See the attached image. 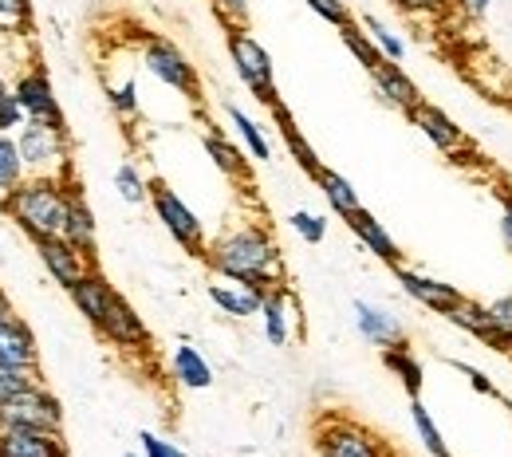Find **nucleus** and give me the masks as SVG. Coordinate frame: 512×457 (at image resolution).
I'll return each instance as SVG.
<instances>
[{
  "label": "nucleus",
  "mask_w": 512,
  "mask_h": 457,
  "mask_svg": "<svg viewBox=\"0 0 512 457\" xmlns=\"http://www.w3.org/2000/svg\"><path fill=\"white\" fill-rule=\"evenodd\" d=\"M205 264H209L221 280L253 284L260 292L284 284L280 249H276V241H272V233H268L264 225H237V229H225L217 241H209Z\"/></svg>",
  "instance_id": "f257e3e1"
},
{
  "label": "nucleus",
  "mask_w": 512,
  "mask_h": 457,
  "mask_svg": "<svg viewBox=\"0 0 512 457\" xmlns=\"http://www.w3.org/2000/svg\"><path fill=\"white\" fill-rule=\"evenodd\" d=\"M71 186L67 178H24L12 194L0 197V209L32 237H60L67 221V205H71Z\"/></svg>",
  "instance_id": "f03ea898"
},
{
  "label": "nucleus",
  "mask_w": 512,
  "mask_h": 457,
  "mask_svg": "<svg viewBox=\"0 0 512 457\" xmlns=\"http://www.w3.org/2000/svg\"><path fill=\"white\" fill-rule=\"evenodd\" d=\"M312 438H316L320 457H394V450L371 426H363L347 414H323Z\"/></svg>",
  "instance_id": "7ed1b4c3"
},
{
  "label": "nucleus",
  "mask_w": 512,
  "mask_h": 457,
  "mask_svg": "<svg viewBox=\"0 0 512 457\" xmlns=\"http://www.w3.org/2000/svg\"><path fill=\"white\" fill-rule=\"evenodd\" d=\"M16 146L32 178H67V127L28 119L16 134Z\"/></svg>",
  "instance_id": "20e7f679"
},
{
  "label": "nucleus",
  "mask_w": 512,
  "mask_h": 457,
  "mask_svg": "<svg viewBox=\"0 0 512 457\" xmlns=\"http://www.w3.org/2000/svg\"><path fill=\"white\" fill-rule=\"evenodd\" d=\"M225 44H229V60H233V71L241 75V83L253 91L264 107H276L280 95H276V75H272L268 48L256 36H249L245 28H225Z\"/></svg>",
  "instance_id": "39448f33"
},
{
  "label": "nucleus",
  "mask_w": 512,
  "mask_h": 457,
  "mask_svg": "<svg viewBox=\"0 0 512 457\" xmlns=\"http://www.w3.org/2000/svg\"><path fill=\"white\" fill-rule=\"evenodd\" d=\"M142 64H146V71H150L158 83H166L170 91H178V95H186V99H201V75H197V67L190 64V56H186L174 40H166V36H146V40H142Z\"/></svg>",
  "instance_id": "423d86ee"
},
{
  "label": "nucleus",
  "mask_w": 512,
  "mask_h": 457,
  "mask_svg": "<svg viewBox=\"0 0 512 457\" xmlns=\"http://www.w3.org/2000/svg\"><path fill=\"white\" fill-rule=\"evenodd\" d=\"M150 205H154L162 229H166L190 257H201V261H205V249H209V241H205V225H201V217L193 213L190 205L174 194L166 182H150Z\"/></svg>",
  "instance_id": "0eeeda50"
},
{
  "label": "nucleus",
  "mask_w": 512,
  "mask_h": 457,
  "mask_svg": "<svg viewBox=\"0 0 512 457\" xmlns=\"http://www.w3.org/2000/svg\"><path fill=\"white\" fill-rule=\"evenodd\" d=\"M0 430H64V406L40 383L0 402Z\"/></svg>",
  "instance_id": "6e6552de"
},
{
  "label": "nucleus",
  "mask_w": 512,
  "mask_h": 457,
  "mask_svg": "<svg viewBox=\"0 0 512 457\" xmlns=\"http://www.w3.org/2000/svg\"><path fill=\"white\" fill-rule=\"evenodd\" d=\"M390 272H394L398 288H402L414 304H422L426 312H434V316H449V312L465 300V292H461L457 284H446V280L426 276V272H414V268H406V264H394Z\"/></svg>",
  "instance_id": "1a4fd4ad"
},
{
  "label": "nucleus",
  "mask_w": 512,
  "mask_h": 457,
  "mask_svg": "<svg viewBox=\"0 0 512 457\" xmlns=\"http://www.w3.org/2000/svg\"><path fill=\"white\" fill-rule=\"evenodd\" d=\"M12 95L20 99V107L28 111V119H40V123H56V127H67L64 107H60V99H56V87H52V79H48V71H44V67H32V71H24V75L12 83Z\"/></svg>",
  "instance_id": "9d476101"
},
{
  "label": "nucleus",
  "mask_w": 512,
  "mask_h": 457,
  "mask_svg": "<svg viewBox=\"0 0 512 457\" xmlns=\"http://www.w3.org/2000/svg\"><path fill=\"white\" fill-rule=\"evenodd\" d=\"M36 253H40V261H44V268H48V276H52L60 288L79 284V280L95 268V261H91L87 253H79L64 233H60V237H40V241H36Z\"/></svg>",
  "instance_id": "9b49d317"
},
{
  "label": "nucleus",
  "mask_w": 512,
  "mask_h": 457,
  "mask_svg": "<svg viewBox=\"0 0 512 457\" xmlns=\"http://www.w3.org/2000/svg\"><path fill=\"white\" fill-rule=\"evenodd\" d=\"M99 335H103L111 347H119V351H150V343H154V335H150L146 320L130 308L123 296H115L107 320L99 324Z\"/></svg>",
  "instance_id": "f8f14e48"
},
{
  "label": "nucleus",
  "mask_w": 512,
  "mask_h": 457,
  "mask_svg": "<svg viewBox=\"0 0 512 457\" xmlns=\"http://www.w3.org/2000/svg\"><path fill=\"white\" fill-rule=\"evenodd\" d=\"M67 296H71L75 312L99 331V324L107 320V312H111V304H115V296H119V292H115V284H111L99 268H91L79 284H71V288H67Z\"/></svg>",
  "instance_id": "ddd939ff"
},
{
  "label": "nucleus",
  "mask_w": 512,
  "mask_h": 457,
  "mask_svg": "<svg viewBox=\"0 0 512 457\" xmlns=\"http://www.w3.org/2000/svg\"><path fill=\"white\" fill-rule=\"evenodd\" d=\"M371 79H375V91L383 95V103H390L394 111H402V115H414L426 99H422V91H418V83L402 71V64H394V60H383V64L375 67V71H367Z\"/></svg>",
  "instance_id": "4468645a"
},
{
  "label": "nucleus",
  "mask_w": 512,
  "mask_h": 457,
  "mask_svg": "<svg viewBox=\"0 0 512 457\" xmlns=\"http://www.w3.org/2000/svg\"><path fill=\"white\" fill-rule=\"evenodd\" d=\"M0 457H71L64 430H0Z\"/></svg>",
  "instance_id": "2eb2a0df"
},
{
  "label": "nucleus",
  "mask_w": 512,
  "mask_h": 457,
  "mask_svg": "<svg viewBox=\"0 0 512 457\" xmlns=\"http://www.w3.org/2000/svg\"><path fill=\"white\" fill-rule=\"evenodd\" d=\"M414 127L430 138V146H438L442 154H453V158H461V150H469V134L461 131L453 119H449L442 107H434V103H422L414 115Z\"/></svg>",
  "instance_id": "dca6fc26"
},
{
  "label": "nucleus",
  "mask_w": 512,
  "mask_h": 457,
  "mask_svg": "<svg viewBox=\"0 0 512 457\" xmlns=\"http://www.w3.org/2000/svg\"><path fill=\"white\" fill-rule=\"evenodd\" d=\"M355 327H359V335H363L371 347H379V351L406 343L402 320H398L394 312L379 308V304H367V300H355Z\"/></svg>",
  "instance_id": "f3484780"
},
{
  "label": "nucleus",
  "mask_w": 512,
  "mask_h": 457,
  "mask_svg": "<svg viewBox=\"0 0 512 457\" xmlns=\"http://www.w3.org/2000/svg\"><path fill=\"white\" fill-rule=\"evenodd\" d=\"M347 225H351V233L359 237V245L371 253V257H379L383 264H402V249H398V241L390 237V229H386L383 221L371 213V209H355L351 217H347Z\"/></svg>",
  "instance_id": "a211bd4d"
},
{
  "label": "nucleus",
  "mask_w": 512,
  "mask_h": 457,
  "mask_svg": "<svg viewBox=\"0 0 512 457\" xmlns=\"http://www.w3.org/2000/svg\"><path fill=\"white\" fill-rule=\"evenodd\" d=\"M64 237L79 249V253H87L91 261L99 257V225H95V213H91V205H87V197H83L79 186H71V205H67Z\"/></svg>",
  "instance_id": "6ab92c4d"
},
{
  "label": "nucleus",
  "mask_w": 512,
  "mask_h": 457,
  "mask_svg": "<svg viewBox=\"0 0 512 457\" xmlns=\"http://www.w3.org/2000/svg\"><path fill=\"white\" fill-rule=\"evenodd\" d=\"M0 363H8V367H40L36 335L20 316L0 320Z\"/></svg>",
  "instance_id": "aec40b11"
},
{
  "label": "nucleus",
  "mask_w": 512,
  "mask_h": 457,
  "mask_svg": "<svg viewBox=\"0 0 512 457\" xmlns=\"http://www.w3.org/2000/svg\"><path fill=\"white\" fill-rule=\"evenodd\" d=\"M209 300L233 316V320H249V316H260L264 308V292L253 288V284H237V280H225V284H209Z\"/></svg>",
  "instance_id": "412c9836"
},
{
  "label": "nucleus",
  "mask_w": 512,
  "mask_h": 457,
  "mask_svg": "<svg viewBox=\"0 0 512 457\" xmlns=\"http://www.w3.org/2000/svg\"><path fill=\"white\" fill-rule=\"evenodd\" d=\"M170 375H174V383L178 387H186V391H209L213 387V367H209V359L190 347V343H178L174 351H170Z\"/></svg>",
  "instance_id": "4be33fe9"
},
{
  "label": "nucleus",
  "mask_w": 512,
  "mask_h": 457,
  "mask_svg": "<svg viewBox=\"0 0 512 457\" xmlns=\"http://www.w3.org/2000/svg\"><path fill=\"white\" fill-rule=\"evenodd\" d=\"M383 367L402 383V391L410 398H422V387H426V367L422 359L410 351V343H398V347H383Z\"/></svg>",
  "instance_id": "5701e85b"
},
{
  "label": "nucleus",
  "mask_w": 512,
  "mask_h": 457,
  "mask_svg": "<svg viewBox=\"0 0 512 457\" xmlns=\"http://www.w3.org/2000/svg\"><path fill=\"white\" fill-rule=\"evenodd\" d=\"M288 304H292V288L288 284H276V288H268L264 292V308H260V324H264V339L272 343V347H284L288 343V335H292V327H288Z\"/></svg>",
  "instance_id": "b1692460"
},
{
  "label": "nucleus",
  "mask_w": 512,
  "mask_h": 457,
  "mask_svg": "<svg viewBox=\"0 0 512 457\" xmlns=\"http://www.w3.org/2000/svg\"><path fill=\"white\" fill-rule=\"evenodd\" d=\"M201 146H205V154L213 158V166H217L225 178H233V182H249V158H245V150H241L233 138H225V134L213 127V131H205Z\"/></svg>",
  "instance_id": "393cba45"
},
{
  "label": "nucleus",
  "mask_w": 512,
  "mask_h": 457,
  "mask_svg": "<svg viewBox=\"0 0 512 457\" xmlns=\"http://www.w3.org/2000/svg\"><path fill=\"white\" fill-rule=\"evenodd\" d=\"M272 111V119H276V127H280V134H284V142H288V150H292V158L300 162V170L308 174V178H320L323 162L320 154L312 150V142L300 134V127H296V119H292V111L284 107V103H276V107H268Z\"/></svg>",
  "instance_id": "a878e982"
},
{
  "label": "nucleus",
  "mask_w": 512,
  "mask_h": 457,
  "mask_svg": "<svg viewBox=\"0 0 512 457\" xmlns=\"http://www.w3.org/2000/svg\"><path fill=\"white\" fill-rule=\"evenodd\" d=\"M316 186H320L323 197H327L331 213H335V217H343V221H347L355 209H363V201H359V190H355V186H351L343 174H335L331 166H323L320 178H316Z\"/></svg>",
  "instance_id": "bb28decb"
},
{
  "label": "nucleus",
  "mask_w": 512,
  "mask_h": 457,
  "mask_svg": "<svg viewBox=\"0 0 512 457\" xmlns=\"http://www.w3.org/2000/svg\"><path fill=\"white\" fill-rule=\"evenodd\" d=\"M410 422H414V430H418V442L426 446V454L430 457H453L446 446V438H442V430H438V422L430 418V410H426V402L422 398H410Z\"/></svg>",
  "instance_id": "cd10ccee"
},
{
  "label": "nucleus",
  "mask_w": 512,
  "mask_h": 457,
  "mask_svg": "<svg viewBox=\"0 0 512 457\" xmlns=\"http://www.w3.org/2000/svg\"><path fill=\"white\" fill-rule=\"evenodd\" d=\"M225 115H229V123H233V131L241 134V142H245V150H249V158L253 162H268L272 158V146H268V138H264V131L256 127L253 119L241 111V107H225Z\"/></svg>",
  "instance_id": "c85d7f7f"
},
{
  "label": "nucleus",
  "mask_w": 512,
  "mask_h": 457,
  "mask_svg": "<svg viewBox=\"0 0 512 457\" xmlns=\"http://www.w3.org/2000/svg\"><path fill=\"white\" fill-rule=\"evenodd\" d=\"M339 40L347 44V52H351V56H355L359 64L367 67V71H375V67H379V64H383V60H386L383 52L375 48V40L367 36V28H363L359 20H351V24H343V28H339Z\"/></svg>",
  "instance_id": "c756f323"
},
{
  "label": "nucleus",
  "mask_w": 512,
  "mask_h": 457,
  "mask_svg": "<svg viewBox=\"0 0 512 457\" xmlns=\"http://www.w3.org/2000/svg\"><path fill=\"white\" fill-rule=\"evenodd\" d=\"M453 327H461V331H469L473 339H481V343H489L493 339V327H489V312H485V304H477V300H461L453 312L446 316Z\"/></svg>",
  "instance_id": "7c9ffc66"
},
{
  "label": "nucleus",
  "mask_w": 512,
  "mask_h": 457,
  "mask_svg": "<svg viewBox=\"0 0 512 457\" xmlns=\"http://www.w3.org/2000/svg\"><path fill=\"white\" fill-rule=\"evenodd\" d=\"M24 178H28V170H24V158H20L16 138L12 134H0V197L12 194Z\"/></svg>",
  "instance_id": "2f4dec72"
},
{
  "label": "nucleus",
  "mask_w": 512,
  "mask_h": 457,
  "mask_svg": "<svg viewBox=\"0 0 512 457\" xmlns=\"http://www.w3.org/2000/svg\"><path fill=\"white\" fill-rule=\"evenodd\" d=\"M485 312H489V327H493L489 347H497V351L512 355V292L497 296L493 304H485Z\"/></svg>",
  "instance_id": "473e14b6"
},
{
  "label": "nucleus",
  "mask_w": 512,
  "mask_h": 457,
  "mask_svg": "<svg viewBox=\"0 0 512 457\" xmlns=\"http://www.w3.org/2000/svg\"><path fill=\"white\" fill-rule=\"evenodd\" d=\"M359 24L367 28V36L375 40V48L383 52L386 60H394V64H402V60H406V44H402V36H398L390 24H383V20H379V16H371V12H363V16H359Z\"/></svg>",
  "instance_id": "72a5a7b5"
},
{
  "label": "nucleus",
  "mask_w": 512,
  "mask_h": 457,
  "mask_svg": "<svg viewBox=\"0 0 512 457\" xmlns=\"http://www.w3.org/2000/svg\"><path fill=\"white\" fill-rule=\"evenodd\" d=\"M115 190H119V197L130 201V205L150 201V182L142 178V170H138L134 162H123V166L115 170Z\"/></svg>",
  "instance_id": "f704fd0d"
},
{
  "label": "nucleus",
  "mask_w": 512,
  "mask_h": 457,
  "mask_svg": "<svg viewBox=\"0 0 512 457\" xmlns=\"http://www.w3.org/2000/svg\"><path fill=\"white\" fill-rule=\"evenodd\" d=\"M40 387V367H8L0 363V402L12 398V394H24Z\"/></svg>",
  "instance_id": "c9c22d12"
},
{
  "label": "nucleus",
  "mask_w": 512,
  "mask_h": 457,
  "mask_svg": "<svg viewBox=\"0 0 512 457\" xmlns=\"http://www.w3.org/2000/svg\"><path fill=\"white\" fill-rule=\"evenodd\" d=\"M288 225H292L296 237L308 241V245H323V237H327V221H323L320 213H312V209H296V213L288 217Z\"/></svg>",
  "instance_id": "e433bc0d"
},
{
  "label": "nucleus",
  "mask_w": 512,
  "mask_h": 457,
  "mask_svg": "<svg viewBox=\"0 0 512 457\" xmlns=\"http://www.w3.org/2000/svg\"><path fill=\"white\" fill-rule=\"evenodd\" d=\"M0 24L28 32L32 28V0H0Z\"/></svg>",
  "instance_id": "4c0bfd02"
},
{
  "label": "nucleus",
  "mask_w": 512,
  "mask_h": 457,
  "mask_svg": "<svg viewBox=\"0 0 512 457\" xmlns=\"http://www.w3.org/2000/svg\"><path fill=\"white\" fill-rule=\"evenodd\" d=\"M107 99H111L119 119H134L138 115V87H134V79L119 83V87H107Z\"/></svg>",
  "instance_id": "58836bf2"
},
{
  "label": "nucleus",
  "mask_w": 512,
  "mask_h": 457,
  "mask_svg": "<svg viewBox=\"0 0 512 457\" xmlns=\"http://www.w3.org/2000/svg\"><path fill=\"white\" fill-rule=\"evenodd\" d=\"M24 123H28V111H24L20 99L8 91V95L0 99V134H20Z\"/></svg>",
  "instance_id": "ea45409f"
},
{
  "label": "nucleus",
  "mask_w": 512,
  "mask_h": 457,
  "mask_svg": "<svg viewBox=\"0 0 512 457\" xmlns=\"http://www.w3.org/2000/svg\"><path fill=\"white\" fill-rule=\"evenodd\" d=\"M398 12H406V16H442L449 12L457 0H390Z\"/></svg>",
  "instance_id": "a19ab883"
},
{
  "label": "nucleus",
  "mask_w": 512,
  "mask_h": 457,
  "mask_svg": "<svg viewBox=\"0 0 512 457\" xmlns=\"http://www.w3.org/2000/svg\"><path fill=\"white\" fill-rule=\"evenodd\" d=\"M138 442H142V457H190L178 442H166V438H158L150 430H142Z\"/></svg>",
  "instance_id": "79ce46f5"
},
{
  "label": "nucleus",
  "mask_w": 512,
  "mask_h": 457,
  "mask_svg": "<svg viewBox=\"0 0 512 457\" xmlns=\"http://www.w3.org/2000/svg\"><path fill=\"white\" fill-rule=\"evenodd\" d=\"M308 8L316 12V16H323L327 24H335V28H343V24H351L355 16L347 12V4L343 0H308Z\"/></svg>",
  "instance_id": "37998d69"
},
{
  "label": "nucleus",
  "mask_w": 512,
  "mask_h": 457,
  "mask_svg": "<svg viewBox=\"0 0 512 457\" xmlns=\"http://www.w3.org/2000/svg\"><path fill=\"white\" fill-rule=\"evenodd\" d=\"M453 371H461V375L473 383V391L489 394V398H501V394H497V387H493V383H489V379H485L477 367H469V363H457V359H453Z\"/></svg>",
  "instance_id": "c03bdc74"
},
{
  "label": "nucleus",
  "mask_w": 512,
  "mask_h": 457,
  "mask_svg": "<svg viewBox=\"0 0 512 457\" xmlns=\"http://www.w3.org/2000/svg\"><path fill=\"white\" fill-rule=\"evenodd\" d=\"M501 245L512 253V194L501 197Z\"/></svg>",
  "instance_id": "a18cd8bd"
},
{
  "label": "nucleus",
  "mask_w": 512,
  "mask_h": 457,
  "mask_svg": "<svg viewBox=\"0 0 512 457\" xmlns=\"http://www.w3.org/2000/svg\"><path fill=\"white\" fill-rule=\"evenodd\" d=\"M489 4H493V0H465V8H469L473 16H485V12H489Z\"/></svg>",
  "instance_id": "49530a36"
},
{
  "label": "nucleus",
  "mask_w": 512,
  "mask_h": 457,
  "mask_svg": "<svg viewBox=\"0 0 512 457\" xmlns=\"http://www.w3.org/2000/svg\"><path fill=\"white\" fill-rule=\"evenodd\" d=\"M8 316H16V312H12V304H8V296L0 292V320H8Z\"/></svg>",
  "instance_id": "de8ad7c7"
},
{
  "label": "nucleus",
  "mask_w": 512,
  "mask_h": 457,
  "mask_svg": "<svg viewBox=\"0 0 512 457\" xmlns=\"http://www.w3.org/2000/svg\"><path fill=\"white\" fill-rule=\"evenodd\" d=\"M4 95H8V83H4V75H0V99H4Z\"/></svg>",
  "instance_id": "09e8293b"
},
{
  "label": "nucleus",
  "mask_w": 512,
  "mask_h": 457,
  "mask_svg": "<svg viewBox=\"0 0 512 457\" xmlns=\"http://www.w3.org/2000/svg\"><path fill=\"white\" fill-rule=\"evenodd\" d=\"M123 457H138V454H123Z\"/></svg>",
  "instance_id": "8fccbe9b"
}]
</instances>
